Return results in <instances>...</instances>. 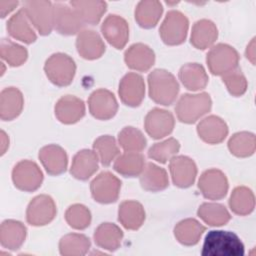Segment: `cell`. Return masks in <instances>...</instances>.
I'll use <instances>...</instances> for the list:
<instances>
[{"label":"cell","instance_id":"cell-1","mask_svg":"<svg viewBox=\"0 0 256 256\" xmlns=\"http://www.w3.org/2000/svg\"><path fill=\"white\" fill-rule=\"evenodd\" d=\"M203 256H243L244 245L233 232L212 230L204 239Z\"/></svg>","mask_w":256,"mask_h":256},{"label":"cell","instance_id":"cell-2","mask_svg":"<svg viewBox=\"0 0 256 256\" xmlns=\"http://www.w3.org/2000/svg\"><path fill=\"white\" fill-rule=\"evenodd\" d=\"M150 98L161 105H171L177 98L179 84L172 73L164 69H155L148 75Z\"/></svg>","mask_w":256,"mask_h":256},{"label":"cell","instance_id":"cell-3","mask_svg":"<svg viewBox=\"0 0 256 256\" xmlns=\"http://www.w3.org/2000/svg\"><path fill=\"white\" fill-rule=\"evenodd\" d=\"M211 106L212 101L208 93L183 94L176 104L175 112L179 121L191 124L208 113Z\"/></svg>","mask_w":256,"mask_h":256},{"label":"cell","instance_id":"cell-4","mask_svg":"<svg viewBox=\"0 0 256 256\" xmlns=\"http://www.w3.org/2000/svg\"><path fill=\"white\" fill-rule=\"evenodd\" d=\"M44 71L48 79L57 86H67L74 78L76 64L67 54H52L45 62Z\"/></svg>","mask_w":256,"mask_h":256},{"label":"cell","instance_id":"cell-5","mask_svg":"<svg viewBox=\"0 0 256 256\" xmlns=\"http://www.w3.org/2000/svg\"><path fill=\"white\" fill-rule=\"evenodd\" d=\"M206 62L212 74L223 76L238 67L239 55L232 46L219 43L208 52Z\"/></svg>","mask_w":256,"mask_h":256},{"label":"cell","instance_id":"cell-6","mask_svg":"<svg viewBox=\"0 0 256 256\" xmlns=\"http://www.w3.org/2000/svg\"><path fill=\"white\" fill-rule=\"evenodd\" d=\"M188 27L189 22L187 17L180 11L171 10L166 14L160 26V37L167 45H179L185 41Z\"/></svg>","mask_w":256,"mask_h":256},{"label":"cell","instance_id":"cell-7","mask_svg":"<svg viewBox=\"0 0 256 256\" xmlns=\"http://www.w3.org/2000/svg\"><path fill=\"white\" fill-rule=\"evenodd\" d=\"M12 180L19 190L33 192L37 190L43 181V173L39 166L29 160L18 162L12 170Z\"/></svg>","mask_w":256,"mask_h":256},{"label":"cell","instance_id":"cell-8","mask_svg":"<svg viewBox=\"0 0 256 256\" xmlns=\"http://www.w3.org/2000/svg\"><path fill=\"white\" fill-rule=\"evenodd\" d=\"M33 26L41 35H48L54 28L53 4L49 1H27L23 8Z\"/></svg>","mask_w":256,"mask_h":256},{"label":"cell","instance_id":"cell-9","mask_svg":"<svg viewBox=\"0 0 256 256\" xmlns=\"http://www.w3.org/2000/svg\"><path fill=\"white\" fill-rule=\"evenodd\" d=\"M120 188L121 181L108 171L97 175L90 184L93 199L102 204L115 202L119 197Z\"/></svg>","mask_w":256,"mask_h":256},{"label":"cell","instance_id":"cell-10","mask_svg":"<svg viewBox=\"0 0 256 256\" xmlns=\"http://www.w3.org/2000/svg\"><path fill=\"white\" fill-rule=\"evenodd\" d=\"M54 200L45 194L34 197L26 211L27 222L32 226H43L50 223L56 215Z\"/></svg>","mask_w":256,"mask_h":256},{"label":"cell","instance_id":"cell-11","mask_svg":"<svg viewBox=\"0 0 256 256\" xmlns=\"http://www.w3.org/2000/svg\"><path fill=\"white\" fill-rule=\"evenodd\" d=\"M198 188L205 198L219 200L227 194L228 180L221 170L209 169L201 174Z\"/></svg>","mask_w":256,"mask_h":256},{"label":"cell","instance_id":"cell-12","mask_svg":"<svg viewBox=\"0 0 256 256\" xmlns=\"http://www.w3.org/2000/svg\"><path fill=\"white\" fill-rule=\"evenodd\" d=\"M88 106L92 116L99 120L112 118L118 110L114 94L107 89H97L92 92L88 99Z\"/></svg>","mask_w":256,"mask_h":256},{"label":"cell","instance_id":"cell-13","mask_svg":"<svg viewBox=\"0 0 256 256\" xmlns=\"http://www.w3.org/2000/svg\"><path fill=\"white\" fill-rule=\"evenodd\" d=\"M175 120L171 112L154 108L150 110L144 120L145 130L153 139H160L169 135L174 128Z\"/></svg>","mask_w":256,"mask_h":256},{"label":"cell","instance_id":"cell-14","mask_svg":"<svg viewBox=\"0 0 256 256\" xmlns=\"http://www.w3.org/2000/svg\"><path fill=\"white\" fill-rule=\"evenodd\" d=\"M119 96L121 101L130 107H137L141 104L145 94V83L141 75L127 73L120 81Z\"/></svg>","mask_w":256,"mask_h":256},{"label":"cell","instance_id":"cell-15","mask_svg":"<svg viewBox=\"0 0 256 256\" xmlns=\"http://www.w3.org/2000/svg\"><path fill=\"white\" fill-rule=\"evenodd\" d=\"M54 28L63 35H73L84 25L77 12L71 6L63 3L53 4Z\"/></svg>","mask_w":256,"mask_h":256},{"label":"cell","instance_id":"cell-16","mask_svg":"<svg viewBox=\"0 0 256 256\" xmlns=\"http://www.w3.org/2000/svg\"><path fill=\"white\" fill-rule=\"evenodd\" d=\"M169 169L173 183L180 188L190 187L197 176L195 162L187 156H174L170 159Z\"/></svg>","mask_w":256,"mask_h":256},{"label":"cell","instance_id":"cell-17","mask_svg":"<svg viewBox=\"0 0 256 256\" xmlns=\"http://www.w3.org/2000/svg\"><path fill=\"white\" fill-rule=\"evenodd\" d=\"M104 38L116 49H122L129 38V26L125 19L118 15H109L101 25Z\"/></svg>","mask_w":256,"mask_h":256},{"label":"cell","instance_id":"cell-18","mask_svg":"<svg viewBox=\"0 0 256 256\" xmlns=\"http://www.w3.org/2000/svg\"><path fill=\"white\" fill-rule=\"evenodd\" d=\"M85 114L84 102L73 95L61 97L55 105V115L57 119L64 124H73L78 122Z\"/></svg>","mask_w":256,"mask_h":256},{"label":"cell","instance_id":"cell-19","mask_svg":"<svg viewBox=\"0 0 256 256\" xmlns=\"http://www.w3.org/2000/svg\"><path fill=\"white\" fill-rule=\"evenodd\" d=\"M76 48L81 57L87 60H94L103 55L105 44L99 34L90 29L81 30L76 39Z\"/></svg>","mask_w":256,"mask_h":256},{"label":"cell","instance_id":"cell-20","mask_svg":"<svg viewBox=\"0 0 256 256\" xmlns=\"http://www.w3.org/2000/svg\"><path fill=\"white\" fill-rule=\"evenodd\" d=\"M39 159L50 175H59L66 171L68 157L66 151L59 145L44 146L39 151Z\"/></svg>","mask_w":256,"mask_h":256},{"label":"cell","instance_id":"cell-21","mask_svg":"<svg viewBox=\"0 0 256 256\" xmlns=\"http://www.w3.org/2000/svg\"><path fill=\"white\" fill-rule=\"evenodd\" d=\"M197 133L204 142L218 144L226 138L228 126L220 117L210 115L199 122L197 125Z\"/></svg>","mask_w":256,"mask_h":256},{"label":"cell","instance_id":"cell-22","mask_svg":"<svg viewBox=\"0 0 256 256\" xmlns=\"http://www.w3.org/2000/svg\"><path fill=\"white\" fill-rule=\"evenodd\" d=\"M126 65L136 71H147L155 62L154 51L143 43L131 45L124 54Z\"/></svg>","mask_w":256,"mask_h":256},{"label":"cell","instance_id":"cell-23","mask_svg":"<svg viewBox=\"0 0 256 256\" xmlns=\"http://www.w3.org/2000/svg\"><path fill=\"white\" fill-rule=\"evenodd\" d=\"M98 161L95 151L89 149L80 150L73 157L70 173L76 179L87 180L97 171Z\"/></svg>","mask_w":256,"mask_h":256},{"label":"cell","instance_id":"cell-24","mask_svg":"<svg viewBox=\"0 0 256 256\" xmlns=\"http://www.w3.org/2000/svg\"><path fill=\"white\" fill-rule=\"evenodd\" d=\"M27 229L23 223L16 220H5L0 227V243L8 250L19 249L26 239Z\"/></svg>","mask_w":256,"mask_h":256},{"label":"cell","instance_id":"cell-25","mask_svg":"<svg viewBox=\"0 0 256 256\" xmlns=\"http://www.w3.org/2000/svg\"><path fill=\"white\" fill-rule=\"evenodd\" d=\"M24 98L16 87H7L0 94V117L4 121L15 119L21 113Z\"/></svg>","mask_w":256,"mask_h":256},{"label":"cell","instance_id":"cell-26","mask_svg":"<svg viewBox=\"0 0 256 256\" xmlns=\"http://www.w3.org/2000/svg\"><path fill=\"white\" fill-rule=\"evenodd\" d=\"M7 31L13 38L26 44L33 43L37 38L24 9H20L11 16L7 22Z\"/></svg>","mask_w":256,"mask_h":256},{"label":"cell","instance_id":"cell-27","mask_svg":"<svg viewBox=\"0 0 256 256\" xmlns=\"http://www.w3.org/2000/svg\"><path fill=\"white\" fill-rule=\"evenodd\" d=\"M218 30L216 25L208 20L201 19L194 23L191 31L190 42L197 49L209 48L217 39Z\"/></svg>","mask_w":256,"mask_h":256},{"label":"cell","instance_id":"cell-28","mask_svg":"<svg viewBox=\"0 0 256 256\" xmlns=\"http://www.w3.org/2000/svg\"><path fill=\"white\" fill-rule=\"evenodd\" d=\"M118 220L128 230L139 229L145 220V211L143 206L133 200L124 201L119 205Z\"/></svg>","mask_w":256,"mask_h":256},{"label":"cell","instance_id":"cell-29","mask_svg":"<svg viewBox=\"0 0 256 256\" xmlns=\"http://www.w3.org/2000/svg\"><path fill=\"white\" fill-rule=\"evenodd\" d=\"M123 232L114 223L105 222L100 224L94 232V241L97 246L104 250L115 251L122 242Z\"/></svg>","mask_w":256,"mask_h":256},{"label":"cell","instance_id":"cell-30","mask_svg":"<svg viewBox=\"0 0 256 256\" xmlns=\"http://www.w3.org/2000/svg\"><path fill=\"white\" fill-rule=\"evenodd\" d=\"M179 79L184 87L191 91L204 89L208 83V75L199 63L184 64L179 70Z\"/></svg>","mask_w":256,"mask_h":256},{"label":"cell","instance_id":"cell-31","mask_svg":"<svg viewBox=\"0 0 256 256\" xmlns=\"http://www.w3.org/2000/svg\"><path fill=\"white\" fill-rule=\"evenodd\" d=\"M140 184L146 191L164 190L169 185L167 172L154 163H147L140 174Z\"/></svg>","mask_w":256,"mask_h":256},{"label":"cell","instance_id":"cell-32","mask_svg":"<svg viewBox=\"0 0 256 256\" xmlns=\"http://www.w3.org/2000/svg\"><path fill=\"white\" fill-rule=\"evenodd\" d=\"M205 229L206 228L197 220L188 218L176 224L174 235L179 243L186 246H192L199 242Z\"/></svg>","mask_w":256,"mask_h":256},{"label":"cell","instance_id":"cell-33","mask_svg":"<svg viewBox=\"0 0 256 256\" xmlns=\"http://www.w3.org/2000/svg\"><path fill=\"white\" fill-rule=\"evenodd\" d=\"M70 6L77 12L83 24L96 25L105 13L107 3L104 1H71Z\"/></svg>","mask_w":256,"mask_h":256},{"label":"cell","instance_id":"cell-34","mask_svg":"<svg viewBox=\"0 0 256 256\" xmlns=\"http://www.w3.org/2000/svg\"><path fill=\"white\" fill-rule=\"evenodd\" d=\"M163 12L162 4L159 1H140L135 9V20L142 28L154 27Z\"/></svg>","mask_w":256,"mask_h":256},{"label":"cell","instance_id":"cell-35","mask_svg":"<svg viewBox=\"0 0 256 256\" xmlns=\"http://www.w3.org/2000/svg\"><path fill=\"white\" fill-rule=\"evenodd\" d=\"M144 163L145 158L141 153L125 152L115 160L114 169L125 177H136L143 171Z\"/></svg>","mask_w":256,"mask_h":256},{"label":"cell","instance_id":"cell-36","mask_svg":"<svg viewBox=\"0 0 256 256\" xmlns=\"http://www.w3.org/2000/svg\"><path fill=\"white\" fill-rule=\"evenodd\" d=\"M230 209L237 215H248L255 207V198L251 189L246 186L234 188L229 199Z\"/></svg>","mask_w":256,"mask_h":256},{"label":"cell","instance_id":"cell-37","mask_svg":"<svg viewBox=\"0 0 256 256\" xmlns=\"http://www.w3.org/2000/svg\"><path fill=\"white\" fill-rule=\"evenodd\" d=\"M90 239L78 233H71L63 236L59 241V251L63 256H82L90 248Z\"/></svg>","mask_w":256,"mask_h":256},{"label":"cell","instance_id":"cell-38","mask_svg":"<svg viewBox=\"0 0 256 256\" xmlns=\"http://www.w3.org/2000/svg\"><path fill=\"white\" fill-rule=\"evenodd\" d=\"M228 148L230 152L236 157H249L255 152L256 139L251 132L242 131L237 132L231 136L228 141Z\"/></svg>","mask_w":256,"mask_h":256},{"label":"cell","instance_id":"cell-39","mask_svg":"<svg viewBox=\"0 0 256 256\" xmlns=\"http://www.w3.org/2000/svg\"><path fill=\"white\" fill-rule=\"evenodd\" d=\"M197 214L210 226L225 225L231 218L226 207L219 203H203L198 208Z\"/></svg>","mask_w":256,"mask_h":256},{"label":"cell","instance_id":"cell-40","mask_svg":"<svg viewBox=\"0 0 256 256\" xmlns=\"http://www.w3.org/2000/svg\"><path fill=\"white\" fill-rule=\"evenodd\" d=\"M118 141L125 152H139L146 147L143 133L132 126L124 127L118 134Z\"/></svg>","mask_w":256,"mask_h":256},{"label":"cell","instance_id":"cell-41","mask_svg":"<svg viewBox=\"0 0 256 256\" xmlns=\"http://www.w3.org/2000/svg\"><path fill=\"white\" fill-rule=\"evenodd\" d=\"M93 148L98 156V159L104 166L110 165L119 154V148L116 140L110 135L98 137L93 143Z\"/></svg>","mask_w":256,"mask_h":256},{"label":"cell","instance_id":"cell-42","mask_svg":"<svg viewBox=\"0 0 256 256\" xmlns=\"http://www.w3.org/2000/svg\"><path fill=\"white\" fill-rule=\"evenodd\" d=\"M0 54L2 59L12 67L22 65L28 57L26 48L7 38H3L1 40Z\"/></svg>","mask_w":256,"mask_h":256},{"label":"cell","instance_id":"cell-43","mask_svg":"<svg viewBox=\"0 0 256 256\" xmlns=\"http://www.w3.org/2000/svg\"><path fill=\"white\" fill-rule=\"evenodd\" d=\"M179 141L175 138H168L151 146L148 151V156L157 162L166 163L179 152Z\"/></svg>","mask_w":256,"mask_h":256},{"label":"cell","instance_id":"cell-44","mask_svg":"<svg viewBox=\"0 0 256 256\" xmlns=\"http://www.w3.org/2000/svg\"><path fill=\"white\" fill-rule=\"evenodd\" d=\"M65 220L70 227L83 230L90 225L91 213L90 210L82 204H73L65 212Z\"/></svg>","mask_w":256,"mask_h":256},{"label":"cell","instance_id":"cell-45","mask_svg":"<svg viewBox=\"0 0 256 256\" xmlns=\"http://www.w3.org/2000/svg\"><path fill=\"white\" fill-rule=\"evenodd\" d=\"M222 81L233 96H241L247 90V80L238 67L223 75Z\"/></svg>","mask_w":256,"mask_h":256},{"label":"cell","instance_id":"cell-46","mask_svg":"<svg viewBox=\"0 0 256 256\" xmlns=\"http://www.w3.org/2000/svg\"><path fill=\"white\" fill-rule=\"evenodd\" d=\"M18 6V1H0V13L1 17L4 18L7 14L13 11Z\"/></svg>","mask_w":256,"mask_h":256},{"label":"cell","instance_id":"cell-47","mask_svg":"<svg viewBox=\"0 0 256 256\" xmlns=\"http://www.w3.org/2000/svg\"><path fill=\"white\" fill-rule=\"evenodd\" d=\"M245 55L247 59L254 65L255 64V38H253L251 42L247 45Z\"/></svg>","mask_w":256,"mask_h":256},{"label":"cell","instance_id":"cell-48","mask_svg":"<svg viewBox=\"0 0 256 256\" xmlns=\"http://www.w3.org/2000/svg\"><path fill=\"white\" fill-rule=\"evenodd\" d=\"M8 146H9V138L6 135V133L2 130L1 131V154L2 155L6 152Z\"/></svg>","mask_w":256,"mask_h":256}]
</instances>
